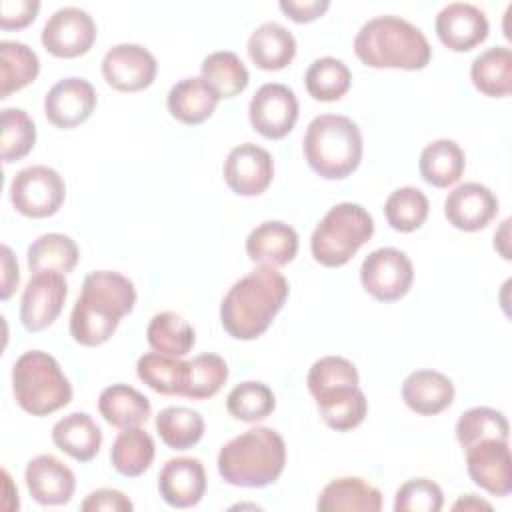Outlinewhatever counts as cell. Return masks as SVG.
Returning <instances> with one entry per match:
<instances>
[{"mask_svg": "<svg viewBox=\"0 0 512 512\" xmlns=\"http://www.w3.org/2000/svg\"><path fill=\"white\" fill-rule=\"evenodd\" d=\"M304 84L308 94L314 100L320 102H334L340 100L350 84H352V74L348 70V66L332 56H324L314 60L304 76Z\"/></svg>", "mask_w": 512, "mask_h": 512, "instance_id": "cell-38", "label": "cell"}, {"mask_svg": "<svg viewBox=\"0 0 512 512\" xmlns=\"http://www.w3.org/2000/svg\"><path fill=\"white\" fill-rule=\"evenodd\" d=\"M24 480L30 496L42 506H62L74 496V472L56 456H34L24 470Z\"/></svg>", "mask_w": 512, "mask_h": 512, "instance_id": "cell-19", "label": "cell"}, {"mask_svg": "<svg viewBox=\"0 0 512 512\" xmlns=\"http://www.w3.org/2000/svg\"><path fill=\"white\" fill-rule=\"evenodd\" d=\"M66 198L62 176L50 166H28L10 182V202L28 218H48L60 210Z\"/></svg>", "mask_w": 512, "mask_h": 512, "instance_id": "cell-8", "label": "cell"}, {"mask_svg": "<svg viewBox=\"0 0 512 512\" xmlns=\"http://www.w3.org/2000/svg\"><path fill=\"white\" fill-rule=\"evenodd\" d=\"M96 108V90L86 78L68 76L58 80L44 98V114L56 128H76Z\"/></svg>", "mask_w": 512, "mask_h": 512, "instance_id": "cell-16", "label": "cell"}, {"mask_svg": "<svg viewBox=\"0 0 512 512\" xmlns=\"http://www.w3.org/2000/svg\"><path fill=\"white\" fill-rule=\"evenodd\" d=\"M136 374L146 386H150L158 394L182 396L188 380V362L176 356L148 352L138 358Z\"/></svg>", "mask_w": 512, "mask_h": 512, "instance_id": "cell-32", "label": "cell"}, {"mask_svg": "<svg viewBox=\"0 0 512 512\" xmlns=\"http://www.w3.org/2000/svg\"><path fill=\"white\" fill-rule=\"evenodd\" d=\"M440 42L454 52H468L488 38V18L486 14L468 2L446 4L434 22Z\"/></svg>", "mask_w": 512, "mask_h": 512, "instance_id": "cell-18", "label": "cell"}, {"mask_svg": "<svg viewBox=\"0 0 512 512\" xmlns=\"http://www.w3.org/2000/svg\"><path fill=\"white\" fill-rule=\"evenodd\" d=\"M146 340L148 344L168 356H186L194 342H196V332L188 320H184L176 312H158L152 316L148 328H146Z\"/></svg>", "mask_w": 512, "mask_h": 512, "instance_id": "cell-37", "label": "cell"}, {"mask_svg": "<svg viewBox=\"0 0 512 512\" xmlns=\"http://www.w3.org/2000/svg\"><path fill=\"white\" fill-rule=\"evenodd\" d=\"M100 416L116 428L142 426L150 418V400L128 384H112L100 392Z\"/></svg>", "mask_w": 512, "mask_h": 512, "instance_id": "cell-28", "label": "cell"}, {"mask_svg": "<svg viewBox=\"0 0 512 512\" xmlns=\"http://www.w3.org/2000/svg\"><path fill=\"white\" fill-rule=\"evenodd\" d=\"M28 268L36 272H60L68 274L76 268L80 252L76 242L60 232H48L38 236L26 252Z\"/></svg>", "mask_w": 512, "mask_h": 512, "instance_id": "cell-31", "label": "cell"}, {"mask_svg": "<svg viewBox=\"0 0 512 512\" xmlns=\"http://www.w3.org/2000/svg\"><path fill=\"white\" fill-rule=\"evenodd\" d=\"M360 282L372 298L380 302H396L410 292L414 268L402 250L378 248L364 258L360 266Z\"/></svg>", "mask_w": 512, "mask_h": 512, "instance_id": "cell-9", "label": "cell"}, {"mask_svg": "<svg viewBox=\"0 0 512 512\" xmlns=\"http://www.w3.org/2000/svg\"><path fill=\"white\" fill-rule=\"evenodd\" d=\"M360 376L356 366L342 358V356H324L320 360H316L310 370H308V390L312 396H318L324 390L336 388V386H358Z\"/></svg>", "mask_w": 512, "mask_h": 512, "instance_id": "cell-44", "label": "cell"}, {"mask_svg": "<svg viewBox=\"0 0 512 512\" xmlns=\"http://www.w3.org/2000/svg\"><path fill=\"white\" fill-rule=\"evenodd\" d=\"M418 168L424 182L436 188H448L462 178L466 168V156L458 142L450 138H440L424 146Z\"/></svg>", "mask_w": 512, "mask_h": 512, "instance_id": "cell-29", "label": "cell"}, {"mask_svg": "<svg viewBox=\"0 0 512 512\" xmlns=\"http://www.w3.org/2000/svg\"><path fill=\"white\" fill-rule=\"evenodd\" d=\"M278 6L290 20L304 24L320 18L330 8V2L328 0H280Z\"/></svg>", "mask_w": 512, "mask_h": 512, "instance_id": "cell-48", "label": "cell"}, {"mask_svg": "<svg viewBox=\"0 0 512 512\" xmlns=\"http://www.w3.org/2000/svg\"><path fill=\"white\" fill-rule=\"evenodd\" d=\"M298 252L296 230L280 220L258 224L246 238V254L252 262L264 266H286Z\"/></svg>", "mask_w": 512, "mask_h": 512, "instance_id": "cell-21", "label": "cell"}, {"mask_svg": "<svg viewBox=\"0 0 512 512\" xmlns=\"http://www.w3.org/2000/svg\"><path fill=\"white\" fill-rule=\"evenodd\" d=\"M274 392L256 380H246L234 386L226 396V410L232 418L242 422H258L274 412Z\"/></svg>", "mask_w": 512, "mask_h": 512, "instance_id": "cell-40", "label": "cell"}, {"mask_svg": "<svg viewBox=\"0 0 512 512\" xmlns=\"http://www.w3.org/2000/svg\"><path fill=\"white\" fill-rule=\"evenodd\" d=\"M314 398L322 420L338 432L360 426L368 412V400L358 386H336L320 392Z\"/></svg>", "mask_w": 512, "mask_h": 512, "instance_id": "cell-27", "label": "cell"}, {"mask_svg": "<svg viewBox=\"0 0 512 512\" xmlns=\"http://www.w3.org/2000/svg\"><path fill=\"white\" fill-rule=\"evenodd\" d=\"M302 150L308 166L326 180L350 176L362 160V132L342 114L316 116L304 134Z\"/></svg>", "mask_w": 512, "mask_h": 512, "instance_id": "cell-5", "label": "cell"}, {"mask_svg": "<svg viewBox=\"0 0 512 512\" xmlns=\"http://www.w3.org/2000/svg\"><path fill=\"white\" fill-rule=\"evenodd\" d=\"M508 436L510 426L506 416L500 410L488 406L470 408L456 422V440L464 450L486 438L508 440Z\"/></svg>", "mask_w": 512, "mask_h": 512, "instance_id": "cell-41", "label": "cell"}, {"mask_svg": "<svg viewBox=\"0 0 512 512\" xmlns=\"http://www.w3.org/2000/svg\"><path fill=\"white\" fill-rule=\"evenodd\" d=\"M80 508L84 512H130L134 508V504L130 502V498L114 488H98L94 492H90L86 496V500L80 504Z\"/></svg>", "mask_w": 512, "mask_h": 512, "instance_id": "cell-47", "label": "cell"}, {"mask_svg": "<svg viewBox=\"0 0 512 512\" xmlns=\"http://www.w3.org/2000/svg\"><path fill=\"white\" fill-rule=\"evenodd\" d=\"M2 278H0V298L2 300H8L14 290L18 288V282H20V272H18V262L12 254V250L2 244Z\"/></svg>", "mask_w": 512, "mask_h": 512, "instance_id": "cell-49", "label": "cell"}, {"mask_svg": "<svg viewBox=\"0 0 512 512\" xmlns=\"http://www.w3.org/2000/svg\"><path fill=\"white\" fill-rule=\"evenodd\" d=\"M452 510H464V512H468V510H492V504L486 502V500H480L474 494H466V496H462L460 500H456L452 504Z\"/></svg>", "mask_w": 512, "mask_h": 512, "instance_id": "cell-50", "label": "cell"}, {"mask_svg": "<svg viewBox=\"0 0 512 512\" xmlns=\"http://www.w3.org/2000/svg\"><path fill=\"white\" fill-rule=\"evenodd\" d=\"M200 76L220 96L234 98L248 86V70L240 56L232 50H218L204 58Z\"/></svg>", "mask_w": 512, "mask_h": 512, "instance_id": "cell-35", "label": "cell"}, {"mask_svg": "<svg viewBox=\"0 0 512 512\" xmlns=\"http://www.w3.org/2000/svg\"><path fill=\"white\" fill-rule=\"evenodd\" d=\"M220 102V96L204 82L202 76H192L176 82L168 92V112L182 124L196 126L208 120L216 106Z\"/></svg>", "mask_w": 512, "mask_h": 512, "instance_id": "cell-24", "label": "cell"}, {"mask_svg": "<svg viewBox=\"0 0 512 512\" xmlns=\"http://www.w3.org/2000/svg\"><path fill=\"white\" fill-rule=\"evenodd\" d=\"M274 178L272 154L252 142L234 146L224 160V180L238 196L262 194Z\"/></svg>", "mask_w": 512, "mask_h": 512, "instance_id": "cell-15", "label": "cell"}, {"mask_svg": "<svg viewBox=\"0 0 512 512\" xmlns=\"http://www.w3.org/2000/svg\"><path fill=\"white\" fill-rule=\"evenodd\" d=\"M354 52L364 66L422 70L432 58L424 32L400 16H376L362 24Z\"/></svg>", "mask_w": 512, "mask_h": 512, "instance_id": "cell-3", "label": "cell"}, {"mask_svg": "<svg viewBox=\"0 0 512 512\" xmlns=\"http://www.w3.org/2000/svg\"><path fill=\"white\" fill-rule=\"evenodd\" d=\"M402 400L412 412L434 416L452 404L454 384L438 370H414L402 382Z\"/></svg>", "mask_w": 512, "mask_h": 512, "instance_id": "cell-22", "label": "cell"}, {"mask_svg": "<svg viewBox=\"0 0 512 512\" xmlns=\"http://www.w3.org/2000/svg\"><path fill=\"white\" fill-rule=\"evenodd\" d=\"M250 60L262 70H282L296 54V38L278 22L260 24L246 44Z\"/></svg>", "mask_w": 512, "mask_h": 512, "instance_id": "cell-26", "label": "cell"}, {"mask_svg": "<svg viewBox=\"0 0 512 512\" xmlns=\"http://www.w3.org/2000/svg\"><path fill=\"white\" fill-rule=\"evenodd\" d=\"M466 470L476 486L492 496H508L512 490V456L508 440L486 438L466 450Z\"/></svg>", "mask_w": 512, "mask_h": 512, "instance_id": "cell-13", "label": "cell"}, {"mask_svg": "<svg viewBox=\"0 0 512 512\" xmlns=\"http://www.w3.org/2000/svg\"><path fill=\"white\" fill-rule=\"evenodd\" d=\"M320 512H378L382 508V492L356 476L330 480L316 502Z\"/></svg>", "mask_w": 512, "mask_h": 512, "instance_id": "cell-23", "label": "cell"}, {"mask_svg": "<svg viewBox=\"0 0 512 512\" xmlns=\"http://www.w3.org/2000/svg\"><path fill=\"white\" fill-rule=\"evenodd\" d=\"M428 198L416 186H402L394 190L384 202V216L398 232H414L428 218Z\"/></svg>", "mask_w": 512, "mask_h": 512, "instance_id": "cell-39", "label": "cell"}, {"mask_svg": "<svg viewBox=\"0 0 512 512\" xmlns=\"http://www.w3.org/2000/svg\"><path fill=\"white\" fill-rule=\"evenodd\" d=\"M156 58L140 44H116L102 58V76L118 92H138L156 78Z\"/></svg>", "mask_w": 512, "mask_h": 512, "instance_id": "cell-14", "label": "cell"}, {"mask_svg": "<svg viewBox=\"0 0 512 512\" xmlns=\"http://www.w3.org/2000/svg\"><path fill=\"white\" fill-rule=\"evenodd\" d=\"M52 442L70 458L90 462L100 452L102 430L90 414L72 412L54 424Z\"/></svg>", "mask_w": 512, "mask_h": 512, "instance_id": "cell-25", "label": "cell"}, {"mask_svg": "<svg viewBox=\"0 0 512 512\" xmlns=\"http://www.w3.org/2000/svg\"><path fill=\"white\" fill-rule=\"evenodd\" d=\"M154 452L152 436L140 426H132L122 428V432L116 436L110 450V460L118 474L134 478L150 468Z\"/></svg>", "mask_w": 512, "mask_h": 512, "instance_id": "cell-34", "label": "cell"}, {"mask_svg": "<svg viewBox=\"0 0 512 512\" xmlns=\"http://www.w3.org/2000/svg\"><path fill=\"white\" fill-rule=\"evenodd\" d=\"M40 72L38 54L16 40L0 42V98H8L12 92L22 90L36 80Z\"/></svg>", "mask_w": 512, "mask_h": 512, "instance_id": "cell-33", "label": "cell"}, {"mask_svg": "<svg viewBox=\"0 0 512 512\" xmlns=\"http://www.w3.org/2000/svg\"><path fill=\"white\" fill-rule=\"evenodd\" d=\"M40 40L52 56L78 58L92 48L96 40V22L86 10L64 6L46 20Z\"/></svg>", "mask_w": 512, "mask_h": 512, "instance_id": "cell-11", "label": "cell"}, {"mask_svg": "<svg viewBox=\"0 0 512 512\" xmlns=\"http://www.w3.org/2000/svg\"><path fill=\"white\" fill-rule=\"evenodd\" d=\"M158 492L174 508L196 506L206 492V470L198 458H170L158 474Z\"/></svg>", "mask_w": 512, "mask_h": 512, "instance_id": "cell-20", "label": "cell"}, {"mask_svg": "<svg viewBox=\"0 0 512 512\" xmlns=\"http://www.w3.org/2000/svg\"><path fill=\"white\" fill-rule=\"evenodd\" d=\"M40 10L38 0H4L0 6V26L4 30H20L34 22Z\"/></svg>", "mask_w": 512, "mask_h": 512, "instance_id": "cell-46", "label": "cell"}, {"mask_svg": "<svg viewBox=\"0 0 512 512\" xmlns=\"http://www.w3.org/2000/svg\"><path fill=\"white\" fill-rule=\"evenodd\" d=\"M444 504L442 488L428 478H412L396 490V512H438Z\"/></svg>", "mask_w": 512, "mask_h": 512, "instance_id": "cell-45", "label": "cell"}, {"mask_svg": "<svg viewBox=\"0 0 512 512\" xmlns=\"http://www.w3.org/2000/svg\"><path fill=\"white\" fill-rule=\"evenodd\" d=\"M248 118L252 128L270 140L288 136L298 120V100L292 88L280 82L262 84L250 100Z\"/></svg>", "mask_w": 512, "mask_h": 512, "instance_id": "cell-10", "label": "cell"}, {"mask_svg": "<svg viewBox=\"0 0 512 512\" xmlns=\"http://www.w3.org/2000/svg\"><path fill=\"white\" fill-rule=\"evenodd\" d=\"M374 220L366 208L354 202L332 206L310 238L314 260L328 268L344 266L372 238Z\"/></svg>", "mask_w": 512, "mask_h": 512, "instance_id": "cell-7", "label": "cell"}, {"mask_svg": "<svg viewBox=\"0 0 512 512\" xmlns=\"http://www.w3.org/2000/svg\"><path fill=\"white\" fill-rule=\"evenodd\" d=\"M288 298V280L274 266L260 264L224 294L220 322L236 340L262 336Z\"/></svg>", "mask_w": 512, "mask_h": 512, "instance_id": "cell-2", "label": "cell"}, {"mask_svg": "<svg viewBox=\"0 0 512 512\" xmlns=\"http://www.w3.org/2000/svg\"><path fill=\"white\" fill-rule=\"evenodd\" d=\"M68 296V284L60 272H36L24 286L20 320L28 332H40L54 324Z\"/></svg>", "mask_w": 512, "mask_h": 512, "instance_id": "cell-12", "label": "cell"}, {"mask_svg": "<svg viewBox=\"0 0 512 512\" xmlns=\"http://www.w3.org/2000/svg\"><path fill=\"white\" fill-rule=\"evenodd\" d=\"M156 432L172 450H188L204 436V418L188 406H168L156 416Z\"/></svg>", "mask_w": 512, "mask_h": 512, "instance_id": "cell-36", "label": "cell"}, {"mask_svg": "<svg viewBox=\"0 0 512 512\" xmlns=\"http://www.w3.org/2000/svg\"><path fill=\"white\" fill-rule=\"evenodd\" d=\"M218 474L232 486L264 488L274 484L286 464L284 438L266 426H256L228 440L218 452Z\"/></svg>", "mask_w": 512, "mask_h": 512, "instance_id": "cell-4", "label": "cell"}, {"mask_svg": "<svg viewBox=\"0 0 512 512\" xmlns=\"http://www.w3.org/2000/svg\"><path fill=\"white\" fill-rule=\"evenodd\" d=\"M136 288L114 270H94L84 282L70 314V336L82 346L104 344L120 320L134 310Z\"/></svg>", "mask_w": 512, "mask_h": 512, "instance_id": "cell-1", "label": "cell"}, {"mask_svg": "<svg viewBox=\"0 0 512 512\" xmlns=\"http://www.w3.org/2000/svg\"><path fill=\"white\" fill-rule=\"evenodd\" d=\"M228 380V364L222 356L206 352L188 360V380L184 394L192 400H206L220 392Z\"/></svg>", "mask_w": 512, "mask_h": 512, "instance_id": "cell-42", "label": "cell"}, {"mask_svg": "<svg viewBox=\"0 0 512 512\" xmlns=\"http://www.w3.org/2000/svg\"><path fill=\"white\" fill-rule=\"evenodd\" d=\"M12 392L18 406L32 416H48L72 400L70 380L54 356L24 352L12 366Z\"/></svg>", "mask_w": 512, "mask_h": 512, "instance_id": "cell-6", "label": "cell"}, {"mask_svg": "<svg viewBox=\"0 0 512 512\" xmlns=\"http://www.w3.org/2000/svg\"><path fill=\"white\" fill-rule=\"evenodd\" d=\"M470 80L478 92L490 98H504L512 92V52L506 46H492L480 52L470 66Z\"/></svg>", "mask_w": 512, "mask_h": 512, "instance_id": "cell-30", "label": "cell"}, {"mask_svg": "<svg viewBox=\"0 0 512 512\" xmlns=\"http://www.w3.org/2000/svg\"><path fill=\"white\" fill-rule=\"evenodd\" d=\"M36 144L34 120L22 108L2 110V140L0 152L6 164L24 158Z\"/></svg>", "mask_w": 512, "mask_h": 512, "instance_id": "cell-43", "label": "cell"}, {"mask_svg": "<svg viewBox=\"0 0 512 512\" xmlns=\"http://www.w3.org/2000/svg\"><path fill=\"white\" fill-rule=\"evenodd\" d=\"M496 214L498 198L480 182H464L448 192L444 200V216L448 224L462 232H478L486 228Z\"/></svg>", "mask_w": 512, "mask_h": 512, "instance_id": "cell-17", "label": "cell"}]
</instances>
